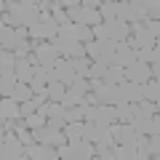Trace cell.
Segmentation results:
<instances>
[{
	"instance_id": "1",
	"label": "cell",
	"mask_w": 160,
	"mask_h": 160,
	"mask_svg": "<svg viewBox=\"0 0 160 160\" xmlns=\"http://www.w3.org/2000/svg\"><path fill=\"white\" fill-rule=\"evenodd\" d=\"M35 22H40V8L38 6L11 3V8H8V24L11 27H32Z\"/></svg>"
},
{
	"instance_id": "25",
	"label": "cell",
	"mask_w": 160,
	"mask_h": 160,
	"mask_svg": "<svg viewBox=\"0 0 160 160\" xmlns=\"http://www.w3.org/2000/svg\"><path fill=\"white\" fill-rule=\"evenodd\" d=\"M115 109H118V120H120V123H131V120H133L131 102H120V104H115Z\"/></svg>"
},
{
	"instance_id": "2",
	"label": "cell",
	"mask_w": 160,
	"mask_h": 160,
	"mask_svg": "<svg viewBox=\"0 0 160 160\" xmlns=\"http://www.w3.org/2000/svg\"><path fill=\"white\" fill-rule=\"evenodd\" d=\"M59 158L62 160H88V158H96V144L88 142V139H75V142H67L64 147H59Z\"/></svg>"
},
{
	"instance_id": "6",
	"label": "cell",
	"mask_w": 160,
	"mask_h": 160,
	"mask_svg": "<svg viewBox=\"0 0 160 160\" xmlns=\"http://www.w3.org/2000/svg\"><path fill=\"white\" fill-rule=\"evenodd\" d=\"M123 69H126V80H131V83H147V80H152V67L149 64L133 62Z\"/></svg>"
},
{
	"instance_id": "18",
	"label": "cell",
	"mask_w": 160,
	"mask_h": 160,
	"mask_svg": "<svg viewBox=\"0 0 160 160\" xmlns=\"http://www.w3.org/2000/svg\"><path fill=\"white\" fill-rule=\"evenodd\" d=\"M32 96H35V91H32V86H29V83H19V86L13 88V93H11V99H13V102H19V104L29 102Z\"/></svg>"
},
{
	"instance_id": "7",
	"label": "cell",
	"mask_w": 160,
	"mask_h": 160,
	"mask_svg": "<svg viewBox=\"0 0 160 160\" xmlns=\"http://www.w3.org/2000/svg\"><path fill=\"white\" fill-rule=\"evenodd\" d=\"M136 62V48L128 43V40H120V43H115V64H120V67H128V64Z\"/></svg>"
},
{
	"instance_id": "20",
	"label": "cell",
	"mask_w": 160,
	"mask_h": 160,
	"mask_svg": "<svg viewBox=\"0 0 160 160\" xmlns=\"http://www.w3.org/2000/svg\"><path fill=\"white\" fill-rule=\"evenodd\" d=\"M69 88L86 96V93H91V80H88L86 75H75V80H72V83H69Z\"/></svg>"
},
{
	"instance_id": "30",
	"label": "cell",
	"mask_w": 160,
	"mask_h": 160,
	"mask_svg": "<svg viewBox=\"0 0 160 160\" xmlns=\"http://www.w3.org/2000/svg\"><path fill=\"white\" fill-rule=\"evenodd\" d=\"M136 62L152 64V62H155V51H152V48H136Z\"/></svg>"
},
{
	"instance_id": "27",
	"label": "cell",
	"mask_w": 160,
	"mask_h": 160,
	"mask_svg": "<svg viewBox=\"0 0 160 160\" xmlns=\"http://www.w3.org/2000/svg\"><path fill=\"white\" fill-rule=\"evenodd\" d=\"M147 149H149V158H160V133L147 136Z\"/></svg>"
},
{
	"instance_id": "32",
	"label": "cell",
	"mask_w": 160,
	"mask_h": 160,
	"mask_svg": "<svg viewBox=\"0 0 160 160\" xmlns=\"http://www.w3.org/2000/svg\"><path fill=\"white\" fill-rule=\"evenodd\" d=\"M139 107H142V115H147V118L158 115V104L149 102V99H142V102H139Z\"/></svg>"
},
{
	"instance_id": "12",
	"label": "cell",
	"mask_w": 160,
	"mask_h": 160,
	"mask_svg": "<svg viewBox=\"0 0 160 160\" xmlns=\"http://www.w3.org/2000/svg\"><path fill=\"white\" fill-rule=\"evenodd\" d=\"M16 78L19 83H32L35 78V64H29V59H16Z\"/></svg>"
},
{
	"instance_id": "37",
	"label": "cell",
	"mask_w": 160,
	"mask_h": 160,
	"mask_svg": "<svg viewBox=\"0 0 160 160\" xmlns=\"http://www.w3.org/2000/svg\"><path fill=\"white\" fill-rule=\"evenodd\" d=\"M59 6L62 8H78V6H83V0H59Z\"/></svg>"
},
{
	"instance_id": "39",
	"label": "cell",
	"mask_w": 160,
	"mask_h": 160,
	"mask_svg": "<svg viewBox=\"0 0 160 160\" xmlns=\"http://www.w3.org/2000/svg\"><path fill=\"white\" fill-rule=\"evenodd\" d=\"M152 51H155V62H160V38L155 40V46H152ZM152 62V64H155Z\"/></svg>"
},
{
	"instance_id": "35",
	"label": "cell",
	"mask_w": 160,
	"mask_h": 160,
	"mask_svg": "<svg viewBox=\"0 0 160 160\" xmlns=\"http://www.w3.org/2000/svg\"><path fill=\"white\" fill-rule=\"evenodd\" d=\"M53 19H56L59 24H67V22H69V13H67V8H62V6H59L56 11H53Z\"/></svg>"
},
{
	"instance_id": "33",
	"label": "cell",
	"mask_w": 160,
	"mask_h": 160,
	"mask_svg": "<svg viewBox=\"0 0 160 160\" xmlns=\"http://www.w3.org/2000/svg\"><path fill=\"white\" fill-rule=\"evenodd\" d=\"M38 8H40V13H53L59 8V0H40Z\"/></svg>"
},
{
	"instance_id": "19",
	"label": "cell",
	"mask_w": 160,
	"mask_h": 160,
	"mask_svg": "<svg viewBox=\"0 0 160 160\" xmlns=\"http://www.w3.org/2000/svg\"><path fill=\"white\" fill-rule=\"evenodd\" d=\"M0 72H16V53L13 51H0Z\"/></svg>"
},
{
	"instance_id": "28",
	"label": "cell",
	"mask_w": 160,
	"mask_h": 160,
	"mask_svg": "<svg viewBox=\"0 0 160 160\" xmlns=\"http://www.w3.org/2000/svg\"><path fill=\"white\" fill-rule=\"evenodd\" d=\"M75 32H78V40H80V43L93 40V27H88V24H75Z\"/></svg>"
},
{
	"instance_id": "5",
	"label": "cell",
	"mask_w": 160,
	"mask_h": 160,
	"mask_svg": "<svg viewBox=\"0 0 160 160\" xmlns=\"http://www.w3.org/2000/svg\"><path fill=\"white\" fill-rule=\"evenodd\" d=\"M27 158L32 160H56L59 158V147H53V144H27Z\"/></svg>"
},
{
	"instance_id": "42",
	"label": "cell",
	"mask_w": 160,
	"mask_h": 160,
	"mask_svg": "<svg viewBox=\"0 0 160 160\" xmlns=\"http://www.w3.org/2000/svg\"><path fill=\"white\" fill-rule=\"evenodd\" d=\"M104 3H118V0H104Z\"/></svg>"
},
{
	"instance_id": "11",
	"label": "cell",
	"mask_w": 160,
	"mask_h": 160,
	"mask_svg": "<svg viewBox=\"0 0 160 160\" xmlns=\"http://www.w3.org/2000/svg\"><path fill=\"white\" fill-rule=\"evenodd\" d=\"M96 123H104V126H112L115 120H118V109H115V104H99L96 107Z\"/></svg>"
},
{
	"instance_id": "3",
	"label": "cell",
	"mask_w": 160,
	"mask_h": 160,
	"mask_svg": "<svg viewBox=\"0 0 160 160\" xmlns=\"http://www.w3.org/2000/svg\"><path fill=\"white\" fill-rule=\"evenodd\" d=\"M3 160H16V158H27V144L22 142L16 131H8L3 133Z\"/></svg>"
},
{
	"instance_id": "26",
	"label": "cell",
	"mask_w": 160,
	"mask_h": 160,
	"mask_svg": "<svg viewBox=\"0 0 160 160\" xmlns=\"http://www.w3.org/2000/svg\"><path fill=\"white\" fill-rule=\"evenodd\" d=\"M99 13H102L104 22H112V19H118V3H102V6H99Z\"/></svg>"
},
{
	"instance_id": "13",
	"label": "cell",
	"mask_w": 160,
	"mask_h": 160,
	"mask_svg": "<svg viewBox=\"0 0 160 160\" xmlns=\"http://www.w3.org/2000/svg\"><path fill=\"white\" fill-rule=\"evenodd\" d=\"M102 80L107 86H120V83H126V69L120 67V64H109V69L104 72Z\"/></svg>"
},
{
	"instance_id": "38",
	"label": "cell",
	"mask_w": 160,
	"mask_h": 160,
	"mask_svg": "<svg viewBox=\"0 0 160 160\" xmlns=\"http://www.w3.org/2000/svg\"><path fill=\"white\" fill-rule=\"evenodd\" d=\"M149 67H152V78H155V80H158V83H160V62L149 64Z\"/></svg>"
},
{
	"instance_id": "21",
	"label": "cell",
	"mask_w": 160,
	"mask_h": 160,
	"mask_svg": "<svg viewBox=\"0 0 160 160\" xmlns=\"http://www.w3.org/2000/svg\"><path fill=\"white\" fill-rule=\"evenodd\" d=\"M56 38H62V40H69V43H75L78 40V32H75V22H67V24H59V35ZM80 43V40H78Z\"/></svg>"
},
{
	"instance_id": "24",
	"label": "cell",
	"mask_w": 160,
	"mask_h": 160,
	"mask_svg": "<svg viewBox=\"0 0 160 160\" xmlns=\"http://www.w3.org/2000/svg\"><path fill=\"white\" fill-rule=\"evenodd\" d=\"M72 64H75V72H78V75H86V78H88V72H91V64H93V59L86 53V56H80V59H72Z\"/></svg>"
},
{
	"instance_id": "9",
	"label": "cell",
	"mask_w": 160,
	"mask_h": 160,
	"mask_svg": "<svg viewBox=\"0 0 160 160\" xmlns=\"http://www.w3.org/2000/svg\"><path fill=\"white\" fill-rule=\"evenodd\" d=\"M0 118H3V120H16V118H22V104L13 102L11 96H3V104H0Z\"/></svg>"
},
{
	"instance_id": "22",
	"label": "cell",
	"mask_w": 160,
	"mask_h": 160,
	"mask_svg": "<svg viewBox=\"0 0 160 160\" xmlns=\"http://www.w3.org/2000/svg\"><path fill=\"white\" fill-rule=\"evenodd\" d=\"M86 102V96H83V93H78V91H72V88H67V93H64V99H62V104L64 107H78V104H83Z\"/></svg>"
},
{
	"instance_id": "36",
	"label": "cell",
	"mask_w": 160,
	"mask_h": 160,
	"mask_svg": "<svg viewBox=\"0 0 160 160\" xmlns=\"http://www.w3.org/2000/svg\"><path fill=\"white\" fill-rule=\"evenodd\" d=\"M32 112H38V109H35V104H32V102H24V104H22V118H29Z\"/></svg>"
},
{
	"instance_id": "29",
	"label": "cell",
	"mask_w": 160,
	"mask_h": 160,
	"mask_svg": "<svg viewBox=\"0 0 160 160\" xmlns=\"http://www.w3.org/2000/svg\"><path fill=\"white\" fill-rule=\"evenodd\" d=\"M144 11L149 19H160V0H144Z\"/></svg>"
},
{
	"instance_id": "4",
	"label": "cell",
	"mask_w": 160,
	"mask_h": 160,
	"mask_svg": "<svg viewBox=\"0 0 160 160\" xmlns=\"http://www.w3.org/2000/svg\"><path fill=\"white\" fill-rule=\"evenodd\" d=\"M35 56H38L40 67H46L48 72H53V67H56V62L62 59V53L56 51V46H53L51 40H46V43H40V46L35 48Z\"/></svg>"
},
{
	"instance_id": "14",
	"label": "cell",
	"mask_w": 160,
	"mask_h": 160,
	"mask_svg": "<svg viewBox=\"0 0 160 160\" xmlns=\"http://www.w3.org/2000/svg\"><path fill=\"white\" fill-rule=\"evenodd\" d=\"M16 86H19L16 72H0V93H3V96H11Z\"/></svg>"
},
{
	"instance_id": "16",
	"label": "cell",
	"mask_w": 160,
	"mask_h": 160,
	"mask_svg": "<svg viewBox=\"0 0 160 160\" xmlns=\"http://www.w3.org/2000/svg\"><path fill=\"white\" fill-rule=\"evenodd\" d=\"M62 131L67 133L69 142H75V139H83V133H86V120H75V123H67Z\"/></svg>"
},
{
	"instance_id": "31",
	"label": "cell",
	"mask_w": 160,
	"mask_h": 160,
	"mask_svg": "<svg viewBox=\"0 0 160 160\" xmlns=\"http://www.w3.org/2000/svg\"><path fill=\"white\" fill-rule=\"evenodd\" d=\"M46 123H48V118H43V115H40V112H32V115H29V118H27V126L32 128V131H35V128H43V126H46Z\"/></svg>"
},
{
	"instance_id": "10",
	"label": "cell",
	"mask_w": 160,
	"mask_h": 160,
	"mask_svg": "<svg viewBox=\"0 0 160 160\" xmlns=\"http://www.w3.org/2000/svg\"><path fill=\"white\" fill-rule=\"evenodd\" d=\"M19 43L16 38V27H11V24H3L0 27V48H6V51H13Z\"/></svg>"
},
{
	"instance_id": "23",
	"label": "cell",
	"mask_w": 160,
	"mask_h": 160,
	"mask_svg": "<svg viewBox=\"0 0 160 160\" xmlns=\"http://www.w3.org/2000/svg\"><path fill=\"white\" fill-rule=\"evenodd\" d=\"M144 99H149V102H158L160 99V83L155 78L144 83Z\"/></svg>"
},
{
	"instance_id": "8",
	"label": "cell",
	"mask_w": 160,
	"mask_h": 160,
	"mask_svg": "<svg viewBox=\"0 0 160 160\" xmlns=\"http://www.w3.org/2000/svg\"><path fill=\"white\" fill-rule=\"evenodd\" d=\"M75 75H78V72H75L72 59H64V56H62V59L56 62V67H53V78H56V80H62V83H67V86L75 80Z\"/></svg>"
},
{
	"instance_id": "40",
	"label": "cell",
	"mask_w": 160,
	"mask_h": 160,
	"mask_svg": "<svg viewBox=\"0 0 160 160\" xmlns=\"http://www.w3.org/2000/svg\"><path fill=\"white\" fill-rule=\"evenodd\" d=\"M123 3H142V6H144V0H123Z\"/></svg>"
},
{
	"instance_id": "17",
	"label": "cell",
	"mask_w": 160,
	"mask_h": 160,
	"mask_svg": "<svg viewBox=\"0 0 160 160\" xmlns=\"http://www.w3.org/2000/svg\"><path fill=\"white\" fill-rule=\"evenodd\" d=\"M131 126L136 128V133H155V123H152V118H147V115H139V118H133L131 120Z\"/></svg>"
},
{
	"instance_id": "41",
	"label": "cell",
	"mask_w": 160,
	"mask_h": 160,
	"mask_svg": "<svg viewBox=\"0 0 160 160\" xmlns=\"http://www.w3.org/2000/svg\"><path fill=\"white\" fill-rule=\"evenodd\" d=\"M155 104H158V115H160V99H158V102H155Z\"/></svg>"
},
{
	"instance_id": "34",
	"label": "cell",
	"mask_w": 160,
	"mask_h": 160,
	"mask_svg": "<svg viewBox=\"0 0 160 160\" xmlns=\"http://www.w3.org/2000/svg\"><path fill=\"white\" fill-rule=\"evenodd\" d=\"M144 27H147L155 38H160V19H149L147 16V19H144Z\"/></svg>"
},
{
	"instance_id": "15",
	"label": "cell",
	"mask_w": 160,
	"mask_h": 160,
	"mask_svg": "<svg viewBox=\"0 0 160 160\" xmlns=\"http://www.w3.org/2000/svg\"><path fill=\"white\" fill-rule=\"evenodd\" d=\"M67 83H62V80H56V78H51V83H48V99L51 102H62L64 99V93H67Z\"/></svg>"
}]
</instances>
